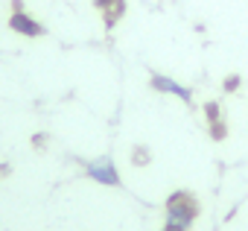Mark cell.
Segmentation results:
<instances>
[{
    "instance_id": "3",
    "label": "cell",
    "mask_w": 248,
    "mask_h": 231,
    "mask_svg": "<svg viewBox=\"0 0 248 231\" xmlns=\"http://www.w3.org/2000/svg\"><path fill=\"white\" fill-rule=\"evenodd\" d=\"M152 88H155V91H161V94H172V97H178V99H184V102H190V99H193V91H190V88H184V85H178L175 79L161 76V73H155V76H152Z\"/></svg>"
},
{
    "instance_id": "1",
    "label": "cell",
    "mask_w": 248,
    "mask_h": 231,
    "mask_svg": "<svg viewBox=\"0 0 248 231\" xmlns=\"http://www.w3.org/2000/svg\"><path fill=\"white\" fill-rule=\"evenodd\" d=\"M193 216H196V202L193 199H187L184 193H178V196L170 199V205H167V225H178V228L187 231V225L193 222Z\"/></svg>"
},
{
    "instance_id": "6",
    "label": "cell",
    "mask_w": 248,
    "mask_h": 231,
    "mask_svg": "<svg viewBox=\"0 0 248 231\" xmlns=\"http://www.w3.org/2000/svg\"><path fill=\"white\" fill-rule=\"evenodd\" d=\"M164 231H184V228H178V225H167Z\"/></svg>"
},
{
    "instance_id": "4",
    "label": "cell",
    "mask_w": 248,
    "mask_h": 231,
    "mask_svg": "<svg viewBox=\"0 0 248 231\" xmlns=\"http://www.w3.org/2000/svg\"><path fill=\"white\" fill-rule=\"evenodd\" d=\"M9 27H12V30H18V33H24V35H41V33H44V27H41L38 21H32L30 15H24L21 9H18V12L12 15Z\"/></svg>"
},
{
    "instance_id": "2",
    "label": "cell",
    "mask_w": 248,
    "mask_h": 231,
    "mask_svg": "<svg viewBox=\"0 0 248 231\" xmlns=\"http://www.w3.org/2000/svg\"><path fill=\"white\" fill-rule=\"evenodd\" d=\"M88 176H91L93 182H99V184H111V187L120 184V173H117V167H114V161H111L108 155L91 161V164H88Z\"/></svg>"
},
{
    "instance_id": "5",
    "label": "cell",
    "mask_w": 248,
    "mask_h": 231,
    "mask_svg": "<svg viewBox=\"0 0 248 231\" xmlns=\"http://www.w3.org/2000/svg\"><path fill=\"white\" fill-rule=\"evenodd\" d=\"M236 82H239V79H236V76H231V79H228V85H225V88H228V91H233V88H236Z\"/></svg>"
}]
</instances>
